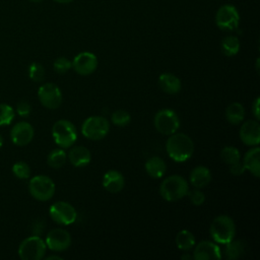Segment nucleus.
Listing matches in <instances>:
<instances>
[{
  "instance_id": "18",
  "label": "nucleus",
  "mask_w": 260,
  "mask_h": 260,
  "mask_svg": "<svg viewBox=\"0 0 260 260\" xmlns=\"http://www.w3.org/2000/svg\"><path fill=\"white\" fill-rule=\"evenodd\" d=\"M159 88L169 94H176L180 92L182 88L181 80L178 76L173 73H162L159 75L157 80Z\"/></svg>"
},
{
  "instance_id": "17",
  "label": "nucleus",
  "mask_w": 260,
  "mask_h": 260,
  "mask_svg": "<svg viewBox=\"0 0 260 260\" xmlns=\"http://www.w3.org/2000/svg\"><path fill=\"white\" fill-rule=\"evenodd\" d=\"M124 176L117 170H110L103 177V187L111 193L120 192L124 188Z\"/></svg>"
},
{
  "instance_id": "24",
  "label": "nucleus",
  "mask_w": 260,
  "mask_h": 260,
  "mask_svg": "<svg viewBox=\"0 0 260 260\" xmlns=\"http://www.w3.org/2000/svg\"><path fill=\"white\" fill-rule=\"evenodd\" d=\"M175 242L178 249L188 252L195 246V237L190 231L182 230L177 234Z\"/></svg>"
},
{
  "instance_id": "19",
  "label": "nucleus",
  "mask_w": 260,
  "mask_h": 260,
  "mask_svg": "<svg viewBox=\"0 0 260 260\" xmlns=\"http://www.w3.org/2000/svg\"><path fill=\"white\" fill-rule=\"evenodd\" d=\"M189 180L194 188L202 189L211 182V173L208 168L204 166H197L191 171Z\"/></svg>"
},
{
  "instance_id": "14",
  "label": "nucleus",
  "mask_w": 260,
  "mask_h": 260,
  "mask_svg": "<svg viewBox=\"0 0 260 260\" xmlns=\"http://www.w3.org/2000/svg\"><path fill=\"white\" fill-rule=\"evenodd\" d=\"M34 127L25 121L17 122L10 130L11 141L17 146L27 145L34 138Z\"/></svg>"
},
{
  "instance_id": "34",
  "label": "nucleus",
  "mask_w": 260,
  "mask_h": 260,
  "mask_svg": "<svg viewBox=\"0 0 260 260\" xmlns=\"http://www.w3.org/2000/svg\"><path fill=\"white\" fill-rule=\"evenodd\" d=\"M187 195H188V197H189V199H190V201L193 205L199 206V205H202L205 201L204 193L198 188H194L193 190L188 191Z\"/></svg>"
},
{
  "instance_id": "11",
  "label": "nucleus",
  "mask_w": 260,
  "mask_h": 260,
  "mask_svg": "<svg viewBox=\"0 0 260 260\" xmlns=\"http://www.w3.org/2000/svg\"><path fill=\"white\" fill-rule=\"evenodd\" d=\"M41 104L50 110H55L62 104V92L59 86L52 82L42 84L38 90Z\"/></svg>"
},
{
  "instance_id": "8",
  "label": "nucleus",
  "mask_w": 260,
  "mask_h": 260,
  "mask_svg": "<svg viewBox=\"0 0 260 260\" xmlns=\"http://www.w3.org/2000/svg\"><path fill=\"white\" fill-rule=\"evenodd\" d=\"M153 124L157 132L170 136L179 129L180 119L175 111L171 109H161L155 114Z\"/></svg>"
},
{
  "instance_id": "25",
  "label": "nucleus",
  "mask_w": 260,
  "mask_h": 260,
  "mask_svg": "<svg viewBox=\"0 0 260 260\" xmlns=\"http://www.w3.org/2000/svg\"><path fill=\"white\" fill-rule=\"evenodd\" d=\"M220 49L223 55L228 57L235 56L240 51V41L236 36H226L220 43Z\"/></svg>"
},
{
  "instance_id": "33",
  "label": "nucleus",
  "mask_w": 260,
  "mask_h": 260,
  "mask_svg": "<svg viewBox=\"0 0 260 260\" xmlns=\"http://www.w3.org/2000/svg\"><path fill=\"white\" fill-rule=\"evenodd\" d=\"M72 67L71 61L66 57H59L53 63L54 71L58 74H64Z\"/></svg>"
},
{
  "instance_id": "6",
  "label": "nucleus",
  "mask_w": 260,
  "mask_h": 260,
  "mask_svg": "<svg viewBox=\"0 0 260 260\" xmlns=\"http://www.w3.org/2000/svg\"><path fill=\"white\" fill-rule=\"evenodd\" d=\"M110 131L109 121L102 116H91L86 118L81 126L82 135L90 140H101Z\"/></svg>"
},
{
  "instance_id": "29",
  "label": "nucleus",
  "mask_w": 260,
  "mask_h": 260,
  "mask_svg": "<svg viewBox=\"0 0 260 260\" xmlns=\"http://www.w3.org/2000/svg\"><path fill=\"white\" fill-rule=\"evenodd\" d=\"M15 113L11 106L8 104H0V126L9 125L14 119Z\"/></svg>"
},
{
  "instance_id": "1",
  "label": "nucleus",
  "mask_w": 260,
  "mask_h": 260,
  "mask_svg": "<svg viewBox=\"0 0 260 260\" xmlns=\"http://www.w3.org/2000/svg\"><path fill=\"white\" fill-rule=\"evenodd\" d=\"M166 150L169 156L177 161L188 160L194 152L193 140L185 133H173L166 142Z\"/></svg>"
},
{
  "instance_id": "32",
  "label": "nucleus",
  "mask_w": 260,
  "mask_h": 260,
  "mask_svg": "<svg viewBox=\"0 0 260 260\" xmlns=\"http://www.w3.org/2000/svg\"><path fill=\"white\" fill-rule=\"evenodd\" d=\"M12 173L18 179H28L30 176V168L24 161H16L12 166Z\"/></svg>"
},
{
  "instance_id": "30",
  "label": "nucleus",
  "mask_w": 260,
  "mask_h": 260,
  "mask_svg": "<svg viewBox=\"0 0 260 260\" xmlns=\"http://www.w3.org/2000/svg\"><path fill=\"white\" fill-rule=\"evenodd\" d=\"M28 76L35 82H41L45 78V68L39 62H32L28 67Z\"/></svg>"
},
{
  "instance_id": "41",
  "label": "nucleus",
  "mask_w": 260,
  "mask_h": 260,
  "mask_svg": "<svg viewBox=\"0 0 260 260\" xmlns=\"http://www.w3.org/2000/svg\"><path fill=\"white\" fill-rule=\"evenodd\" d=\"M256 70H257V72H259V59H257V61H256Z\"/></svg>"
},
{
  "instance_id": "39",
  "label": "nucleus",
  "mask_w": 260,
  "mask_h": 260,
  "mask_svg": "<svg viewBox=\"0 0 260 260\" xmlns=\"http://www.w3.org/2000/svg\"><path fill=\"white\" fill-rule=\"evenodd\" d=\"M54 1L57 3H60V4H68V3L73 2L74 0H54Z\"/></svg>"
},
{
  "instance_id": "28",
  "label": "nucleus",
  "mask_w": 260,
  "mask_h": 260,
  "mask_svg": "<svg viewBox=\"0 0 260 260\" xmlns=\"http://www.w3.org/2000/svg\"><path fill=\"white\" fill-rule=\"evenodd\" d=\"M220 158L225 165H234L241 160V153L234 146H224L220 151Z\"/></svg>"
},
{
  "instance_id": "15",
  "label": "nucleus",
  "mask_w": 260,
  "mask_h": 260,
  "mask_svg": "<svg viewBox=\"0 0 260 260\" xmlns=\"http://www.w3.org/2000/svg\"><path fill=\"white\" fill-rule=\"evenodd\" d=\"M241 141L248 146H257L260 142V125L257 120H248L241 126Z\"/></svg>"
},
{
  "instance_id": "12",
  "label": "nucleus",
  "mask_w": 260,
  "mask_h": 260,
  "mask_svg": "<svg viewBox=\"0 0 260 260\" xmlns=\"http://www.w3.org/2000/svg\"><path fill=\"white\" fill-rule=\"evenodd\" d=\"M71 242L72 239L69 232L61 228H55L49 231L45 240L47 248L55 252L67 250L71 246Z\"/></svg>"
},
{
  "instance_id": "4",
  "label": "nucleus",
  "mask_w": 260,
  "mask_h": 260,
  "mask_svg": "<svg viewBox=\"0 0 260 260\" xmlns=\"http://www.w3.org/2000/svg\"><path fill=\"white\" fill-rule=\"evenodd\" d=\"M52 136L55 143L61 148H69L77 139L75 126L65 119L58 120L52 127Z\"/></svg>"
},
{
  "instance_id": "27",
  "label": "nucleus",
  "mask_w": 260,
  "mask_h": 260,
  "mask_svg": "<svg viewBox=\"0 0 260 260\" xmlns=\"http://www.w3.org/2000/svg\"><path fill=\"white\" fill-rule=\"evenodd\" d=\"M67 154L62 148H55L48 154L47 162L53 169H59L66 162Z\"/></svg>"
},
{
  "instance_id": "9",
  "label": "nucleus",
  "mask_w": 260,
  "mask_h": 260,
  "mask_svg": "<svg viewBox=\"0 0 260 260\" xmlns=\"http://www.w3.org/2000/svg\"><path fill=\"white\" fill-rule=\"evenodd\" d=\"M240 23V14L238 9L231 4L221 5L215 13L216 26L225 31H232L238 28Z\"/></svg>"
},
{
  "instance_id": "26",
  "label": "nucleus",
  "mask_w": 260,
  "mask_h": 260,
  "mask_svg": "<svg viewBox=\"0 0 260 260\" xmlns=\"http://www.w3.org/2000/svg\"><path fill=\"white\" fill-rule=\"evenodd\" d=\"M224 245H225L224 254L229 260L238 259L239 257H241L244 254L245 246L241 240L233 239L232 241H230L229 243H226Z\"/></svg>"
},
{
  "instance_id": "36",
  "label": "nucleus",
  "mask_w": 260,
  "mask_h": 260,
  "mask_svg": "<svg viewBox=\"0 0 260 260\" xmlns=\"http://www.w3.org/2000/svg\"><path fill=\"white\" fill-rule=\"evenodd\" d=\"M245 171H246V169H245V167H244V165H243V162L241 160L230 166V173L232 175H234V176H240Z\"/></svg>"
},
{
  "instance_id": "22",
  "label": "nucleus",
  "mask_w": 260,
  "mask_h": 260,
  "mask_svg": "<svg viewBox=\"0 0 260 260\" xmlns=\"http://www.w3.org/2000/svg\"><path fill=\"white\" fill-rule=\"evenodd\" d=\"M144 168H145V171L148 174V176L153 179L161 178L167 171V165H166L165 160L161 157L156 156V155L149 157L145 161Z\"/></svg>"
},
{
  "instance_id": "16",
  "label": "nucleus",
  "mask_w": 260,
  "mask_h": 260,
  "mask_svg": "<svg viewBox=\"0 0 260 260\" xmlns=\"http://www.w3.org/2000/svg\"><path fill=\"white\" fill-rule=\"evenodd\" d=\"M193 251L192 257L196 260H211V259H220L221 251L220 248L211 241H201L196 246Z\"/></svg>"
},
{
  "instance_id": "23",
  "label": "nucleus",
  "mask_w": 260,
  "mask_h": 260,
  "mask_svg": "<svg viewBox=\"0 0 260 260\" xmlns=\"http://www.w3.org/2000/svg\"><path fill=\"white\" fill-rule=\"evenodd\" d=\"M245 118V109L241 103H231L225 109V119L233 125L240 124Z\"/></svg>"
},
{
  "instance_id": "5",
  "label": "nucleus",
  "mask_w": 260,
  "mask_h": 260,
  "mask_svg": "<svg viewBox=\"0 0 260 260\" xmlns=\"http://www.w3.org/2000/svg\"><path fill=\"white\" fill-rule=\"evenodd\" d=\"M55 190V183L50 177L46 175H38L29 180L28 191L36 200H50L54 196Z\"/></svg>"
},
{
  "instance_id": "2",
  "label": "nucleus",
  "mask_w": 260,
  "mask_h": 260,
  "mask_svg": "<svg viewBox=\"0 0 260 260\" xmlns=\"http://www.w3.org/2000/svg\"><path fill=\"white\" fill-rule=\"evenodd\" d=\"M189 191L188 182L179 175H172L166 178L159 186L160 196L169 201L175 202L184 198Z\"/></svg>"
},
{
  "instance_id": "21",
  "label": "nucleus",
  "mask_w": 260,
  "mask_h": 260,
  "mask_svg": "<svg viewBox=\"0 0 260 260\" xmlns=\"http://www.w3.org/2000/svg\"><path fill=\"white\" fill-rule=\"evenodd\" d=\"M243 165L247 171H249L254 177L259 178L260 176V149L255 146L249 149L243 160Z\"/></svg>"
},
{
  "instance_id": "13",
  "label": "nucleus",
  "mask_w": 260,
  "mask_h": 260,
  "mask_svg": "<svg viewBox=\"0 0 260 260\" xmlns=\"http://www.w3.org/2000/svg\"><path fill=\"white\" fill-rule=\"evenodd\" d=\"M72 63L74 71L82 76L92 74L98 67V58L91 52H81L77 54Z\"/></svg>"
},
{
  "instance_id": "40",
  "label": "nucleus",
  "mask_w": 260,
  "mask_h": 260,
  "mask_svg": "<svg viewBox=\"0 0 260 260\" xmlns=\"http://www.w3.org/2000/svg\"><path fill=\"white\" fill-rule=\"evenodd\" d=\"M192 258H193L192 255L186 254V252H185V254H183V255L181 256V259H183V260H185V259H192Z\"/></svg>"
},
{
  "instance_id": "42",
  "label": "nucleus",
  "mask_w": 260,
  "mask_h": 260,
  "mask_svg": "<svg viewBox=\"0 0 260 260\" xmlns=\"http://www.w3.org/2000/svg\"><path fill=\"white\" fill-rule=\"evenodd\" d=\"M2 145H3V138H2V136L0 134V148L2 147Z\"/></svg>"
},
{
  "instance_id": "20",
  "label": "nucleus",
  "mask_w": 260,
  "mask_h": 260,
  "mask_svg": "<svg viewBox=\"0 0 260 260\" xmlns=\"http://www.w3.org/2000/svg\"><path fill=\"white\" fill-rule=\"evenodd\" d=\"M69 161L77 168L87 166L91 160V153L88 148L82 145L72 147L68 153Z\"/></svg>"
},
{
  "instance_id": "43",
  "label": "nucleus",
  "mask_w": 260,
  "mask_h": 260,
  "mask_svg": "<svg viewBox=\"0 0 260 260\" xmlns=\"http://www.w3.org/2000/svg\"><path fill=\"white\" fill-rule=\"evenodd\" d=\"M30 2H34V3H39V2H42L43 0H29Z\"/></svg>"
},
{
  "instance_id": "3",
  "label": "nucleus",
  "mask_w": 260,
  "mask_h": 260,
  "mask_svg": "<svg viewBox=\"0 0 260 260\" xmlns=\"http://www.w3.org/2000/svg\"><path fill=\"white\" fill-rule=\"evenodd\" d=\"M209 233L217 244H226L235 238L236 224L234 219L225 214L216 216L210 224Z\"/></svg>"
},
{
  "instance_id": "38",
  "label": "nucleus",
  "mask_w": 260,
  "mask_h": 260,
  "mask_svg": "<svg viewBox=\"0 0 260 260\" xmlns=\"http://www.w3.org/2000/svg\"><path fill=\"white\" fill-rule=\"evenodd\" d=\"M52 259L61 260V259H62V257H60V256H58V255H51V256H48V257L46 258V260H52Z\"/></svg>"
},
{
  "instance_id": "10",
  "label": "nucleus",
  "mask_w": 260,
  "mask_h": 260,
  "mask_svg": "<svg viewBox=\"0 0 260 260\" xmlns=\"http://www.w3.org/2000/svg\"><path fill=\"white\" fill-rule=\"evenodd\" d=\"M49 214L53 221L61 225H69L77 218L76 209L66 201L54 202L49 208Z\"/></svg>"
},
{
  "instance_id": "31",
  "label": "nucleus",
  "mask_w": 260,
  "mask_h": 260,
  "mask_svg": "<svg viewBox=\"0 0 260 260\" xmlns=\"http://www.w3.org/2000/svg\"><path fill=\"white\" fill-rule=\"evenodd\" d=\"M111 121L116 126H126L131 121L130 114L125 110H117L111 116Z\"/></svg>"
},
{
  "instance_id": "37",
  "label": "nucleus",
  "mask_w": 260,
  "mask_h": 260,
  "mask_svg": "<svg viewBox=\"0 0 260 260\" xmlns=\"http://www.w3.org/2000/svg\"><path fill=\"white\" fill-rule=\"evenodd\" d=\"M259 104H260V99H259V98H256L255 101L253 102V105H252V113H253V115H254V117L256 118L257 121H259V119H260Z\"/></svg>"
},
{
  "instance_id": "35",
  "label": "nucleus",
  "mask_w": 260,
  "mask_h": 260,
  "mask_svg": "<svg viewBox=\"0 0 260 260\" xmlns=\"http://www.w3.org/2000/svg\"><path fill=\"white\" fill-rule=\"evenodd\" d=\"M31 112V106L27 101H20L16 105V113L21 117H27Z\"/></svg>"
},
{
  "instance_id": "7",
  "label": "nucleus",
  "mask_w": 260,
  "mask_h": 260,
  "mask_svg": "<svg viewBox=\"0 0 260 260\" xmlns=\"http://www.w3.org/2000/svg\"><path fill=\"white\" fill-rule=\"evenodd\" d=\"M47 246L39 236L24 239L18 247V256L22 260H41L46 254Z\"/></svg>"
}]
</instances>
